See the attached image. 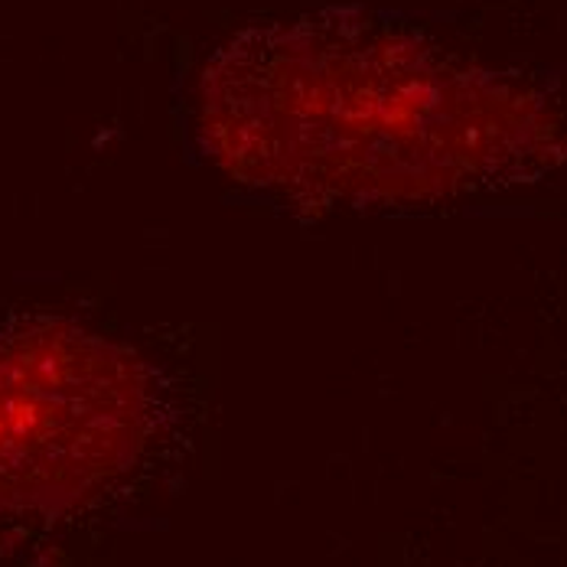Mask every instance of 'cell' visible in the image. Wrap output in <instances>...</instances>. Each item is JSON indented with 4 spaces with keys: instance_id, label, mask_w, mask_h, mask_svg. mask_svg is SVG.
<instances>
[{
    "instance_id": "1",
    "label": "cell",
    "mask_w": 567,
    "mask_h": 567,
    "mask_svg": "<svg viewBox=\"0 0 567 567\" xmlns=\"http://www.w3.org/2000/svg\"><path fill=\"white\" fill-rule=\"evenodd\" d=\"M199 137L238 183L323 209L444 203L567 157L535 89L337 10L228 40L199 85Z\"/></svg>"
},
{
    "instance_id": "2",
    "label": "cell",
    "mask_w": 567,
    "mask_h": 567,
    "mask_svg": "<svg viewBox=\"0 0 567 567\" xmlns=\"http://www.w3.org/2000/svg\"><path fill=\"white\" fill-rule=\"evenodd\" d=\"M154 392L144 362L79 323L0 333V512L65 515L144 454Z\"/></svg>"
}]
</instances>
